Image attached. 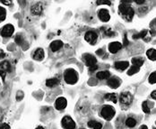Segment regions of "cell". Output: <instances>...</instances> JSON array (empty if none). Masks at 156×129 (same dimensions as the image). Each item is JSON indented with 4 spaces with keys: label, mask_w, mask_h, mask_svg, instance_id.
Wrapping results in <instances>:
<instances>
[{
    "label": "cell",
    "mask_w": 156,
    "mask_h": 129,
    "mask_svg": "<svg viewBox=\"0 0 156 129\" xmlns=\"http://www.w3.org/2000/svg\"><path fill=\"white\" fill-rule=\"evenodd\" d=\"M100 115L104 119L110 121L113 118L115 115V109L111 106H104L100 111Z\"/></svg>",
    "instance_id": "6da1fadb"
},
{
    "label": "cell",
    "mask_w": 156,
    "mask_h": 129,
    "mask_svg": "<svg viewBox=\"0 0 156 129\" xmlns=\"http://www.w3.org/2000/svg\"><path fill=\"white\" fill-rule=\"evenodd\" d=\"M65 80H66V82L68 84H71V85L76 84L78 80L76 72L72 69L67 70L65 73Z\"/></svg>",
    "instance_id": "7a4b0ae2"
},
{
    "label": "cell",
    "mask_w": 156,
    "mask_h": 129,
    "mask_svg": "<svg viewBox=\"0 0 156 129\" xmlns=\"http://www.w3.org/2000/svg\"><path fill=\"white\" fill-rule=\"evenodd\" d=\"M13 32H15V27H13V25L8 24H5V26L2 27L1 31H0V35L5 38L10 37L13 35Z\"/></svg>",
    "instance_id": "3957f363"
},
{
    "label": "cell",
    "mask_w": 156,
    "mask_h": 129,
    "mask_svg": "<svg viewBox=\"0 0 156 129\" xmlns=\"http://www.w3.org/2000/svg\"><path fill=\"white\" fill-rule=\"evenodd\" d=\"M61 124H62V126L65 129H74L76 128V123H74V120L68 116H66L62 118Z\"/></svg>",
    "instance_id": "277c9868"
},
{
    "label": "cell",
    "mask_w": 156,
    "mask_h": 129,
    "mask_svg": "<svg viewBox=\"0 0 156 129\" xmlns=\"http://www.w3.org/2000/svg\"><path fill=\"white\" fill-rule=\"evenodd\" d=\"M84 38L90 44H95V43L97 42V39H98V35L93 31H88L85 33Z\"/></svg>",
    "instance_id": "5b68a950"
},
{
    "label": "cell",
    "mask_w": 156,
    "mask_h": 129,
    "mask_svg": "<svg viewBox=\"0 0 156 129\" xmlns=\"http://www.w3.org/2000/svg\"><path fill=\"white\" fill-rule=\"evenodd\" d=\"M84 60L86 66L89 67V68L92 67V66L96 65V63H97L96 58L94 57V56H92V54H89V53L84 54Z\"/></svg>",
    "instance_id": "8992f818"
},
{
    "label": "cell",
    "mask_w": 156,
    "mask_h": 129,
    "mask_svg": "<svg viewBox=\"0 0 156 129\" xmlns=\"http://www.w3.org/2000/svg\"><path fill=\"white\" fill-rule=\"evenodd\" d=\"M133 97L129 92H123L120 95V102L123 105H130L132 102Z\"/></svg>",
    "instance_id": "52a82bcc"
},
{
    "label": "cell",
    "mask_w": 156,
    "mask_h": 129,
    "mask_svg": "<svg viewBox=\"0 0 156 129\" xmlns=\"http://www.w3.org/2000/svg\"><path fill=\"white\" fill-rule=\"evenodd\" d=\"M67 106V101L65 98H58L56 102H55V107L56 109L58 110H62V109H65Z\"/></svg>",
    "instance_id": "ba28073f"
},
{
    "label": "cell",
    "mask_w": 156,
    "mask_h": 129,
    "mask_svg": "<svg viewBox=\"0 0 156 129\" xmlns=\"http://www.w3.org/2000/svg\"><path fill=\"white\" fill-rule=\"evenodd\" d=\"M98 16L102 22H108L110 19V13H108L107 9H100L98 12Z\"/></svg>",
    "instance_id": "9c48e42d"
},
{
    "label": "cell",
    "mask_w": 156,
    "mask_h": 129,
    "mask_svg": "<svg viewBox=\"0 0 156 129\" xmlns=\"http://www.w3.org/2000/svg\"><path fill=\"white\" fill-rule=\"evenodd\" d=\"M31 14H32L33 16H40V15H42V11H43L42 5H40V3L33 5L31 6Z\"/></svg>",
    "instance_id": "30bf717a"
},
{
    "label": "cell",
    "mask_w": 156,
    "mask_h": 129,
    "mask_svg": "<svg viewBox=\"0 0 156 129\" xmlns=\"http://www.w3.org/2000/svg\"><path fill=\"white\" fill-rule=\"evenodd\" d=\"M108 85L110 86L111 89H118L120 85V80L117 77H112L108 79Z\"/></svg>",
    "instance_id": "8fae6325"
},
{
    "label": "cell",
    "mask_w": 156,
    "mask_h": 129,
    "mask_svg": "<svg viewBox=\"0 0 156 129\" xmlns=\"http://www.w3.org/2000/svg\"><path fill=\"white\" fill-rule=\"evenodd\" d=\"M121 48H122V44L119 42L111 43L110 45H108V50H110V52L111 53H117Z\"/></svg>",
    "instance_id": "7c38bea8"
},
{
    "label": "cell",
    "mask_w": 156,
    "mask_h": 129,
    "mask_svg": "<svg viewBox=\"0 0 156 129\" xmlns=\"http://www.w3.org/2000/svg\"><path fill=\"white\" fill-rule=\"evenodd\" d=\"M62 47H63V43L59 40L54 41V42H52L50 44V49L52 50V52H57V51L60 50Z\"/></svg>",
    "instance_id": "4fadbf2b"
},
{
    "label": "cell",
    "mask_w": 156,
    "mask_h": 129,
    "mask_svg": "<svg viewBox=\"0 0 156 129\" xmlns=\"http://www.w3.org/2000/svg\"><path fill=\"white\" fill-rule=\"evenodd\" d=\"M43 58H44V51L42 49L39 48L33 53V59L36 60H43Z\"/></svg>",
    "instance_id": "5bb4252c"
},
{
    "label": "cell",
    "mask_w": 156,
    "mask_h": 129,
    "mask_svg": "<svg viewBox=\"0 0 156 129\" xmlns=\"http://www.w3.org/2000/svg\"><path fill=\"white\" fill-rule=\"evenodd\" d=\"M0 71H3L5 72H9L11 71V64L7 60L0 62Z\"/></svg>",
    "instance_id": "9a60e30c"
},
{
    "label": "cell",
    "mask_w": 156,
    "mask_h": 129,
    "mask_svg": "<svg viewBox=\"0 0 156 129\" xmlns=\"http://www.w3.org/2000/svg\"><path fill=\"white\" fill-rule=\"evenodd\" d=\"M114 65L116 69L120 71H125L126 69H127L129 63H128V62H116Z\"/></svg>",
    "instance_id": "2e32d148"
},
{
    "label": "cell",
    "mask_w": 156,
    "mask_h": 129,
    "mask_svg": "<svg viewBox=\"0 0 156 129\" xmlns=\"http://www.w3.org/2000/svg\"><path fill=\"white\" fill-rule=\"evenodd\" d=\"M59 84V79L57 78H53V79H49L46 80V85L49 88H54Z\"/></svg>",
    "instance_id": "e0dca14e"
},
{
    "label": "cell",
    "mask_w": 156,
    "mask_h": 129,
    "mask_svg": "<svg viewBox=\"0 0 156 129\" xmlns=\"http://www.w3.org/2000/svg\"><path fill=\"white\" fill-rule=\"evenodd\" d=\"M110 76V73L108 71H100L96 74V77L99 79H108Z\"/></svg>",
    "instance_id": "ac0fdd59"
},
{
    "label": "cell",
    "mask_w": 156,
    "mask_h": 129,
    "mask_svg": "<svg viewBox=\"0 0 156 129\" xmlns=\"http://www.w3.org/2000/svg\"><path fill=\"white\" fill-rule=\"evenodd\" d=\"M130 8V6H128V4H125L123 2H121V4L119 5V13L121 14V15L125 16L127 12L128 11V9Z\"/></svg>",
    "instance_id": "d6986e66"
},
{
    "label": "cell",
    "mask_w": 156,
    "mask_h": 129,
    "mask_svg": "<svg viewBox=\"0 0 156 129\" xmlns=\"http://www.w3.org/2000/svg\"><path fill=\"white\" fill-rule=\"evenodd\" d=\"M88 126L91 127V128H93V129H101L102 127V125L101 123L98 121H95V120H91L88 122Z\"/></svg>",
    "instance_id": "ffe728a7"
},
{
    "label": "cell",
    "mask_w": 156,
    "mask_h": 129,
    "mask_svg": "<svg viewBox=\"0 0 156 129\" xmlns=\"http://www.w3.org/2000/svg\"><path fill=\"white\" fill-rule=\"evenodd\" d=\"M146 55L149 60H156V50L155 49H149L146 52Z\"/></svg>",
    "instance_id": "44dd1931"
},
{
    "label": "cell",
    "mask_w": 156,
    "mask_h": 129,
    "mask_svg": "<svg viewBox=\"0 0 156 129\" xmlns=\"http://www.w3.org/2000/svg\"><path fill=\"white\" fill-rule=\"evenodd\" d=\"M104 98L107 99V100H110L114 103H117L118 101V98H117V95L115 93H108V94H106L104 96Z\"/></svg>",
    "instance_id": "7402d4cb"
},
{
    "label": "cell",
    "mask_w": 156,
    "mask_h": 129,
    "mask_svg": "<svg viewBox=\"0 0 156 129\" xmlns=\"http://www.w3.org/2000/svg\"><path fill=\"white\" fill-rule=\"evenodd\" d=\"M132 63L135 65V66H137V67H141L143 66L144 64V60L142 58H133L132 59Z\"/></svg>",
    "instance_id": "603a6c76"
},
{
    "label": "cell",
    "mask_w": 156,
    "mask_h": 129,
    "mask_svg": "<svg viewBox=\"0 0 156 129\" xmlns=\"http://www.w3.org/2000/svg\"><path fill=\"white\" fill-rule=\"evenodd\" d=\"M126 125L128 127H134V126H135V125H137V120L133 117H128L126 120Z\"/></svg>",
    "instance_id": "cb8c5ba5"
},
{
    "label": "cell",
    "mask_w": 156,
    "mask_h": 129,
    "mask_svg": "<svg viewBox=\"0 0 156 129\" xmlns=\"http://www.w3.org/2000/svg\"><path fill=\"white\" fill-rule=\"evenodd\" d=\"M134 14H135L134 10L130 7L129 9H128V11L127 12V14H126L124 16H125V18L127 20V21H131V20L133 19V17H134Z\"/></svg>",
    "instance_id": "d4e9b609"
},
{
    "label": "cell",
    "mask_w": 156,
    "mask_h": 129,
    "mask_svg": "<svg viewBox=\"0 0 156 129\" xmlns=\"http://www.w3.org/2000/svg\"><path fill=\"white\" fill-rule=\"evenodd\" d=\"M139 70H140V68H139V67L133 65V66L130 68V69L128 70V71H127V75L131 76V75H133V74H135V73L138 72V71H139Z\"/></svg>",
    "instance_id": "484cf974"
},
{
    "label": "cell",
    "mask_w": 156,
    "mask_h": 129,
    "mask_svg": "<svg viewBox=\"0 0 156 129\" xmlns=\"http://www.w3.org/2000/svg\"><path fill=\"white\" fill-rule=\"evenodd\" d=\"M148 33L147 30H144L142 31L140 33H137V35H133V39H138V38H145Z\"/></svg>",
    "instance_id": "4316f807"
},
{
    "label": "cell",
    "mask_w": 156,
    "mask_h": 129,
    "mask_svg": "<svg viewBox=\"0 0 156 129\" xmlns=\"http://www.w3.org/2000/svg\"><path fill=\"white\" fill-rule=\"evenodd\" d=\"M6 17V10L0 6V23L3 22Z\"/></svg>",
    "instance_id": "83f0119b"
},
{
    "label": "cell",
    "mask_w": 156,
    "mask_h": 129,
    "mask_svg": "<svg viewBox=\"0 0 156 129\" xmlns=\"http://www.w3.org/2000/svg\"><path fill=\"white\" fill-rule=\"evenodd\" d=\"M142 108H143V111L146 114H149L151 112V109H150V107H148V103H147V101H144L143 102V105H142Z\"/></svg>",
    "instance_id": "f1b7e54d"
},
{
    "label": "cell",
    "mask_w": 156,
    "mask_h": 129,
    "mask_svg": "<svg viewBox=\"0 0 156 129\" xmlns=\"http://www.w3.org/2000/svg\"><path fill=\"white\" fill-rule=\"evenodd\" d=\"M102 31H104V33L107 35V36H113L115 33L111 31L110 28H105V27H102Z\"/></svg>",
    "instance_id": "f546056e"
},
{
    "label": "cell",
    "mask_w": 156,
    "mask_h": 129,
    "mask_svg": "<svg viewBox=\"0 0 156 129\" xmlns=\"http://www.w3.org/2000/svg\"><path fill=\"white\" fill-rule=\"evenodd\" d=\"M15 43H16L17 44H22V43H23V35H17L15 36Z\"/></svg>",
    "instance_id": "4dcf8cb0"
},
{
    "label": "cell",
    "mask_w": 156,
    "mask_h": 129,
    "mask_svg": "<svg viewBox=\"0 0 156 129\" xmlns=\"http://www.w3.org/2000/svg\"><path fill=\"white\" fill-rule=\"evenodd\" d=\"M149 82L152 84L156 83V72H153L150 75V77H149Z\"/></svg>",
    "instance_id": "1f68e13d"
},
{
    "label": "cell",
    "mask_w": 156,
    "mask_h": 129,
    "mask_svg": "<svg viewBox=\"0 0 156 129\" xmlns=\"http://www.w3.org/2000/svg\"><path fill=\"white\" fill-rule=\"evenodd\" d=\"M96 3H97V5H111L110 1H97Z\"/></svg>",
    "instance_id": "d6a6232c"
},
{
    "label": "cell",
    "mask_w": 156,
    "mask_h": 129,
    "mask_svg": "<svg viewBox=\"0 0 156 129\" xmlns=\"http://www.w3.org/2000/svg\"><path fill=\"white\" fill-rule=\"evenodd\" d=\"M0 129H10V126L7 124H2L0 126Z\"/></svg>",
    "instance_id": "836d02e7"
},
{
    "label": "cell",
    "mask_w": 156,
    "mask_h": 129,
    "mask_svg": "<svg viewBox=\"0 0 156 129\" xmlns=\"http://www.w3.org/2000/svg\"><path fill=\"white\" fill-rule=\"evenodd\" d=\"M98 69V66L97 65H94V66H92L89 68V71H96Z\"/></svg>",
    "instance_id": "e575fe53"
},
{
    "label": "cell",
    "mask_w": 156,
    "mask_h": 129,
    "mask_svg": "<svg viewBox=\"0 0 156 129\" xmlns=\"http://www.w3.org/2000/svg\"><path fill=\"white\" fill-rule=\"evenodd\" d=\"M96 53L98 54V55L101 56V55H103V54H104V52H103V50H102V49H99V50L96 52Z\"/></svg>",
    "instance_id": "d590c367"
},
{
    "label": "cell",
    "mask_w": 156,
    "mask_h": 129,
    "mask_svg": "<svg viewBox=\"0 0 156 129\" xmlns=\"http://www.w3.org/2000/svg\"><path fill=\"white\" fill-rule=\"evenodd\" d=\"M128 40H127V35H125V36H124V45L125 46H127V44H128Z\"/></svg>",
    "instance_id": "8d00e7d4"
},
{
    "label": "cell",
    "mask_w": 156,
    "mask_h": 129,
    "mask_svg": "<svg viewBox=\"0 0 156 129\" xmlns=\"http://www.w3.org/2000/svg\"><path fill=\"white\" fill-rule=\"evenodd\" d=\"M5 74H6V72H5V71H0V75H1V77H2V79H3V80H5Z\"/></svg>",
    "instance_id": "74e56055"
},
{
    "label": "cell",
    "mask_w": 156,
    "mask_h": 129,
    "mask_svg": "<svg viewBox=\"0 0 156 129\" xmlns=\"http://www.w3.org/2000/svg\"><path fill=\"white\" fill-rule=\"evenodd\" d=\"M5 57V52H3L2 49H0V59H3Z\"/></svg>",
    "instance_id": "f35d334b"
},
{
    "label": "cell",
    "mask_w": 156,
    "mask_h": 129,
    "mask_svg": "<svg viewBox=\"0 0 156 129\" xmlns=\"http://www.w3.org/2000/svg\"><path fill=\"white\" fill-rule=\"evenodd\" d=\"M151 97H152L153 99H156V90H154V91H153V92H152Z\"/></svg>",
    "instance_id": "ab89813d"
},
{
    "label": "cell",
    "mask_w": 156,
    "mask_h": 129,
    "mask_svg": "<svg viewBox=\"0 0 156 129\" xmlns=\"http://www.w3.org/2000/svg\"><path fill=\"white\" fill-rule=\"evenodd\" d=\"M1 3L2 4H4V5H11L12 4V1H1Z\"/></svg>",
    "instance_id": "60d3db41"
},
{
    "label": "cell",
    "mask_w": 156,
    "mask_h": 129,
    "mask_svg": "<svg viewBox=\"0 0 156 129\" xmlns=\"http://www.w3.org/2000/svg\"><path fill=\"white\" fill-rule=\"evenodd\" d=\"M135 3L138 4V5H143L145 3V1H144V0H142V1H135Z\"/></svg>",
    "instance_id": "b9f144b4"
},
{
    "label": "cell",
    "mask_w": 156,
    "mask_h": 129,
    "mask_svg": "<svg viewBox=\"0 0 156 129\" xmlns=\"http://www.w3.org/2000/svg\"><path fill=\"white\" fill-rule=\"evenodd\" d=\"M139 129H148V127H147L146 126L143 125V126H140V128H139Z\"/></svg>",
    "instance_id": "7bdbcfd3"
},
{
    "label": "cell",
    "mask_w": 156,
    "mask_h": 129,
    "mask_svg": "<svg viewBox=\"0 0 156 129\" xmlns=\"http://www.w3.org/2000/svg\"><path fill=\"white\" fill-rule=\"evenodd\" d=\"M35 129H44V127H42V126H38V127H36Z\"/></svg>",
    "instance_id": "ee69618b"
},
{
    "label": "cell",
    "mask_w": 156,
    "mask_h": 129,
    "mask_svg": "<svg viewBox=\"0 0 156 129\" xmlns=\"http://www.w3.org/2000/svg\"><path fill=\"white\" fill-rule=\"evenodd\" d=\"M153 129H156V128H153Z\"/></svg>",
    "instance_id": "f6af8a7d"
},
{
    "label": "cell",
    "mask_w": 156,
    "mask_h": 129,
    "mask_svg": "<svg viewBox=\"0 0 156 129\" xmlns=\"http://www.w3.org/2000/svg\"><path fill=\"white\" fill-rule=\"evenodd\" d=\"M155 124H156V122H155Z\"/></svg>",
    "instance_id": "bcb514c9"
}]
</instances>
